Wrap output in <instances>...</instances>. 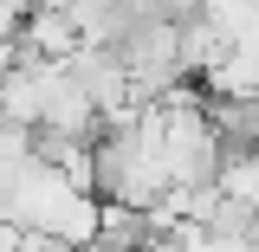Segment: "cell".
Listing matches in <instances>:
<instances>
[{"label": "cell", "mask_w": 259, "mask_h": 252, "mask_svg": "<svg viewBox=\"0 0 259 252\" xmlns=\"http://www.w3.org/2000/svg\"><path fill=\"white\" fill-rule=\"evenodd\" d=\"M13 252H71L65 239H52V233H20V246Z\"/></svg>", "instance_id": "obj_1"}]
</instances>
